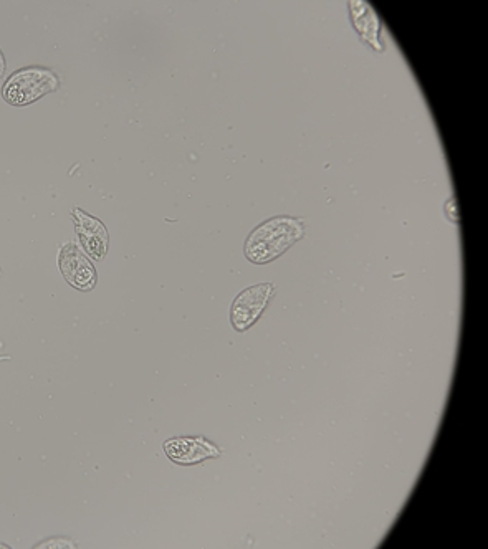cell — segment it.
Returning a JSON list of instances; mask_svg holds the SVG:
<instances>
[{
	"label": "cell",
	"instance_id": "3957f363",
	"mask_svg": "<svg viewBox=\"0 0 488 549\" xmlns=\"http://www.w3.org/2000/svg\"><path fill=\"white\" fill-rule=\"evenodd\" d=\"M273 295V285L264 283L250 287L235 298L232 306V323L235 330L244 331L254 325L264 313L270 296Z\"/></svg>",
	"mask_w": 488,
	"mask_h": 549
},
{
	"label": "cell",
	"instance_id": "277c9868",
	"mask_svg": "<svg viewBox=\"0 0 488 549\" xmlns=\"http://www.w3.org/2000/svg\"><path fill=\"white\" fill-rule=\"evenodd\" d=\"M169 459L178 462V464H197L202 460L219 457L221 450L216 445L207 442L206 439H196V437H187V439L169 440L164 445Z\"/></svg>",
	"mask_w": 488,
	"mask_h": 549
},
{
	"label": "cell",
	"instance_id": "6da1fadb",
	"mask_svg": "<svg viewBox=\"0 0 488 549\" xmlns=\"http://www.w3.org/2000/svg\"><path fill=\"white\" fill-rule=\"evenodd\" d=\"M303 234L302 220L290 217L268 220L252 232L245 245V254L255 263L272 262L273 258L280 257L302 239Z\"/></svg>",
	"mask_w": 488,
	"mask_h": 549
},
{
	"label": "cell",
	"instance_id": "ba28073f",
	"mask_svg": "<svg viewBox=\"0 0 488 549\" xmlns=\"http://www.w3.org/2000/svg\"><path fill=\"white\" fill-rule=\"evenodd\" d=\"M5 72V58L4 55H2V52H0V77L4 75Z\"/></svg>",
	"mask_w": 488,
	"mask_h": 549
},
{
	"label": "cell",
	"instance_id": "8992f818",
	"mask_svg": "<svg viewBox=\"0 0 488 549\" xmlns=\"http://www.w3.org/2000/svg\"><path fill=\"white\" fill-rule=\"evenodd\" d=\"M73 215L77 217V229L82 237L83 247L91 257L101 260L105 257L106 247H108V232L105 227L100 220L93 219L80 209H73Z\"/></svg>",
	"mask_w": 488,
	"mask_h": 549
},
{
	"label": "cell",
	"instance_id": "7a4b0ae2",
	"mask_svg": "<svg viewBox=\"0 0 488 549\" xmlns=\"http://www.w3.org/2000/svg\"><path fill=\"white\" fill-rule=\"evenodd\" d=\"M57 86V75L47 68H24L7 80L4 98L10 105H27L57 90Z\"/></svg>",
	"mask_w": 488,
	"mask_h": 549
},
{
	"label": "cell",
	"instance_id": "52a82bcc",
	"mask_svg": "<svg viewBox=\"0 0 488 549\" xmlns=\"http://www.w3.org/2000/svg\"><path fill=\"white\" fill-rule=\"evenodd\" d=\"M364 10H359V14L355 15L356 29L361 32L364 39L369 43H373L374 47H379L378 43V20L374 17L373 10L369 9L368 5H363Z\"/></svg>",
	"mask_w": 488,
	"mask_h": 549
},
{
	"label": "cell",
	"instance_id": "5b68a950",
	"mask_svg": "<svg viewBox=\"0 0 488 549\" xmlns=\"http://www.w3.org/2000/svg\"><path fill=\"white\" fill-rule=\"evenodd\" d=\"M60 268L68 282L80 290H90L95 285V268L75 245H65L60 255Z\"/></svg>",
	"mask_w": 488,
	"mask_h": 549
}]
</instances>
